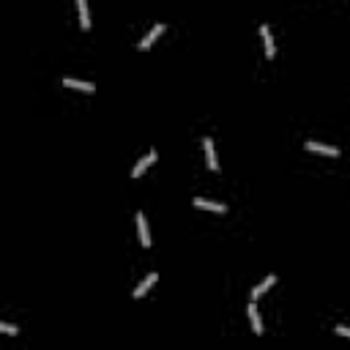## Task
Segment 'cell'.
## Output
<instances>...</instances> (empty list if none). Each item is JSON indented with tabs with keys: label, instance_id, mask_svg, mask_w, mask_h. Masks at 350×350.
<instances>
[{
	"label": "cell",
	"instance_id": "cell-10",
	"mask_svg": "<svg viewBox=\"0 0 350 350\" xmlns=\"http://www.w3.org/2000/svg\"><path fill=\"white\" fill-rule=\"evenodd\" d=\"M203 148H205V159H208V167L211 170H219V162H216V154H213V142L205 137V142H203Z\"/></svg>",
	"mask_w": 350,
	"mask_h": 350
},
{
	"label": "cell",
	"instance_id": "cell-6",
	"mask_svg": "<svg viewBox=\"0 0 350 350\" xmlns=\"http://www.w3.org/2000/svg\"><path fill=\"white\" fill-rule=\"evenodd\" d=\"M304 148H307V150H315V154H323V156H339V148H334V145H320V142H312V140H309Z\"/></svg>",
	"mask_w": 350,
	"mask_h": 350
},
{
	"label": "cell",
	"instance_id": "cell-12",
	"mask_svg": "<svg viewBox=\"0 0 350 350\" xmlns=\"http://www.w3.org/2000/svg\"><path fill=\"white\" fill-rule=\"evenodd\" d=\"M274 282H276V276H274V274H268V276H266V279H262V282L257 285V288H254V290H252V298H260V296H262V293H266L268 288H271V285H274Z\"/></svg>",
	"mask_w": 350,
	"mask_h": 350
},
{
	"label": "cell",
	"instance_id": "cell-3",
	"mask_svg": "<svg viewBox=\"0 0 350 350\" xmlns=\"http://www.w3.org/2000/svg\"><path fill=\"white\" fill-rule=\"evenodd\" d=\"M137 233H140V244L148 249V246L154 244V241H150V233H148V219H145V213H142V211L137 213Z\"/></svg>",
	"mask_w": 350,
	"mask_h": 350
},
{
	"label": "cell",
	"instance_id": "cell-9",
	"mask_svg": "<svg viewBox=\"0 0 350 350\" xmlns=\"http://www.w3.org/2000/svg\"><path fill=\"white\" fill-rule=\"evenodd\" d=\"M77 9H79V25H82V30H91V11H88V3L85 0H77Z\"/></svg>",
	"mask_w": 350,
	"mask_h": 350
},
{
	"label": "cell",
	"instance_id": "cell-11",
	"mask_svg": "<svg viewBox=\"0 0 350 350\" xmlns=\"http://www.w3.org/2000/svg\"><path fill=\"white\" fill-rule=\"evenodd\" d=\"M249 323H252L254 334H262V320H260V312H257V307H254V304H249Z\"/></svg>",
	"mask_w": 350,
	"mask_h": 350
},
{
	"label": "cell",
	"instance_id": "cell-1",
	"mask_svg": "<svg viewBox=\"0 0 350 350\" xmlns=\"http://www.w3.org/2000/svg\"><path fill=\"white\" fill-rule=\"evenodd\" d=\"M162 33H164V22H156V25L150 28L148 33H145V36H142V41H140L137 47H140V50H148V47L154 44V41H156V38L162 36Z\"/></svg>",
	"mask_w": 350,
	"mask_h": 350
},
{
	"label": "cell",
	"instance_id": "cell-13",
	"mask_svg": "<svg viewBox=\"0 0 350 350\" xmlns=\"http://www.w3.org/2000/svg\"><path fill=\"white\" fill-rule=\"evenodd\" d=\"M0 331H3V334H17V325H11V323H0Z\"/></svg>",
	"mask_w": 350,
	"mask_h": 350
},
{
	"label": "cell",
	"instance_id": "cell-8",
	"mask_svg": "<svg viewBox=\"0 0 350 350\" xmlns=\"http://www.w3.org/2000/svg\"><path fill=\"white\" fill-rule=\"evenodd\" d=\"M63 85H66V88H77V91H85V93L96 91V85H93V82H82V79H71V77H63Z\"/></svg>",
	"mask_w": 350,
	"mask_h": 350
},
{
	"label": "cell",
	"instance_id": "cell-2",
	"mask_svg": "<svg viewBox=\"0 0 350 350\" xmlns=\"http://www.w3.org/2000/svg\"><path fill=\"white\" fill-rule=\"evenodd\" d=\"M156 159H159V154H156V148H154V150H150V154H148L145 159H140V162H137V164H134V167H132V178H140V175H142V172H145V170H148V167H150V164H154V162H156Z\"/></svg>",
	"mask_w": 350,
	"mask_h": 350
},
{
	"label": "cell",
	"instance_id": "cell-7",
	"mask_svg": "<svg viewBox=\"0 0 350 350\" xmlns=\"http://www.w3.org/2000/svg\"><path fill=\"white\" fill-rule=\"evenodd\" d=\"M194 208H205V211L225 213V211H227V205H225V203H211V200H203V197H194Z\"/></svg>",
	"mask_w": 350,
	"mask_h": 350
},
{
	"label": "cell",
	"instance_id": "cell-4",
	"mask_svg": "<svg viewBox=\"0 0 350 350\" xmlns=\"http://www.w3.org/2000/svg\"><path fill=\"white\" fill-rule=\"evenodd\" d=\"M156 282H159V274H156V271H154V274H148L145 279H142V282L137 285V288H134V293H132V296H134V298H142V296H145V293H148L150 288H154Z\"/></svg>",
	"mask_w": 350,
	"mask_h": 350
},
{
	"label": "cell",
	"instance_id": "cell-14",
	"mask_svg": "<svg viewBox=\"0 0 350 350\" xmlns=\"http://www.w3.org/2000/svg\"><path fill=\"white\" fill-rule=\"evenodd\" d=\"M337 334L339 337H350V325H337Z\"/></svg>",
	"mask_w": 350,
	"mask_h": 350
},
{
	"label": "cell",
	"instance_id": "cell-5",
	"mask_svg": "<svg viewBox=\"0 0 350 350\" xmlns=\"http://www.w3.org/2000/svg\"><path fill=\"white\" fill-rule=\"evenodd\" d=\"M260 36H262V47H266V55H268V58H274V55H276V47H274L271 28H268V25H260Z\"/></svg>",
	"mask_w": 350,
	"mask_h": 350
}]
</instances>
